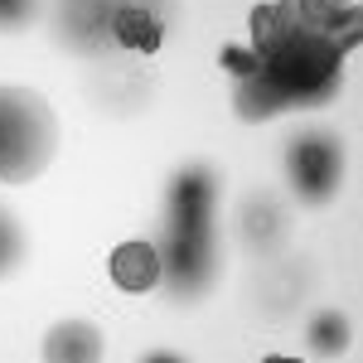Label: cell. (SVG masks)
<instances>
[{
	"mask_svg": "<svg viewBox=\"0 0 363 363\" xmlns=\"http://www.w3.org/2000/svg\"><path fill=\"white\" fill-rule=\"evenodd\" d=\"M34 0H0V29H20V25H29L34 20Z\"/></svg>",
	"mask_w": 363,
	"mask_h": 363,
	"instance_id": "obj_9",
	"label": "cell"
},
{
	"mask_svg": "<svg viewBox=\"0 0 363 363\" xmlns=\"http://www.w3.org/2000/svg\"><path fill=\"white\" fill-rule=\"evenodd\" d=\"M58 155L54 107L29 87L0 83V184H29Z\"/></svg>",
	"mask_w": 363,
	"mask_h": 363,
	"instance_id": "obj_3",
	"label": "cell"
},
{
	"mask_svg": "<svg viewBox=\"0 0 363 363\" xmlns=\"http://www.w3.org/2000/svg\"><path fill=\"white\" fill-rule=\"evenodd\" d=\"M218 179L208 165H184L165 199V286L189 301L203 296L218 272Z\"/></svg>",
	"mask_w": 363,
	"mask_h": 363,
	"instance_id": "obj_2",
	"label": "cell"
},
{
	"mask_svg": "<svg viewBox=\"0 0 363 363\" xmlns=\"http://www.w3.org/2000/svg\"><path fill=\"white\" fill-rule=\"evenodd\" d=\"M107 277L126 296H150L165 286V257L150 238H126L107 252Z\"/></svg>",
	"mask_w": 363,
	"mask_h": 363,
	"instance_id": "obj_6",
	"label": "cell"
},
{
	"mask_svg": "<svg viewBox=\"0 0 363 363\" xmlns=\"http://www.w3.org/2000/svg\"><path fill=\"white\" fill-rule=\"evenodd\" d=\"M15 257H20V233H15V223L0 213V272H10Z\"/></svg>",
	"mask_w": 363,
	"mask_h": 363,
	"instance_id": "obj_10",
	"label": "cell"
},
{
	"mask_svg": "<svg viewBox=\"0 0 363 363\" xmlns=\"http://www.w3.org/2000/svg\"><path fill=\"white\" fill-rule=\"evenodd\" d=\"M102 34L126 54H155L165 39V20L150 0H107L102 5Z\"/></svg>",
	"mask_w": 363,
	"mask_h": 363,
	"instance_id": "obj_5",
	"label": "cell"
},
{
	"mask_svg": "<svg viewBox=\"0 0 363 363\" xmlns=\"http://www.w3.org/2000/svg\"><path fill=\"white\" fill-rule=\"evenodd\" d=\"M218 63L233 78V112L242 121H277L330 107L344 87L349 49L301 0H262L247 15V39L228 44Z\"/></svg>",
	"mask_w": 363,
	"mask_h": 363,
	"instance_id": "obj_1",
	"label": "cell"
},
{
	"mask_svg": "<svg viewBox=\"0 0 363 363\" xmlns=\"http://www.w3.org/2000/svg\"><path fill=\"white\" fill-rule=\"evenodd\" d=\"M306 339H310V349H315V354L335 359V354H344V349H349V320H344L339 310H320V315L310 320Z\"/></svg>",
	"mask_w": 363,
	"mask_h": 363,
	"instance_id": "obj_8",
	"label": "cell"
},
{
	"mask_svg": "<svg viewBox=\"0 0 363 363\" xmlns=\"http://www.w3.org/2000/svg\"><path fill=\"white\" fill-rule=\"evenodd\" d=\"M262 363H306V359H291V354H267Z\"/></svg>",
	"mask_w": 363,
	"mask_h": 363,
	"instance_id": "obj_12",
	"label": "cell"
},
{
	"mask_svg": "<svg viewBox=\"0 0 363 363\" xmlns=\"http://www.w3.org/2000/svg\"><path fill=\"white\" fill-rule=\"evenodd\" d=\"M44 363H102L107 359V339L92 320H58L44 335Z\"/></svg>",
	"mask_w": 363,
	"mask_h": 363,
	"instance_id": "obj_7",
	"label": "cell"
},
{
	"mask_svg": "<svg viewBox=\"0 0 363 363\" xmlns=\"http://www.w3.org/2000/svg\"><path fill=\"white\" fill-rule=\"evenodd\" d=\"M140 363H184L179 354H169V349H155V354H145Z\"/></svg>",
	"mask_w": 363,
	"mask_h": 363,
	"instance_id": "obj_11",
	"label": "cell"
},
{
	"mask_svg": "<svg viewBox=\"0 0 363 363\" xmlns=\"http://www.w3.org/2000/svg\"><path fill=\"white\" fill-rule=\"evenodd\" d=\"M286 184L301 203H330L344 184V145L335 131L310 126L286 145Z\"/></svg>",
	"mask_w": 363,
	"mask_h": 363,
	"instance_id": "obj_4",
	"label": "cell"
}]
</instances>
